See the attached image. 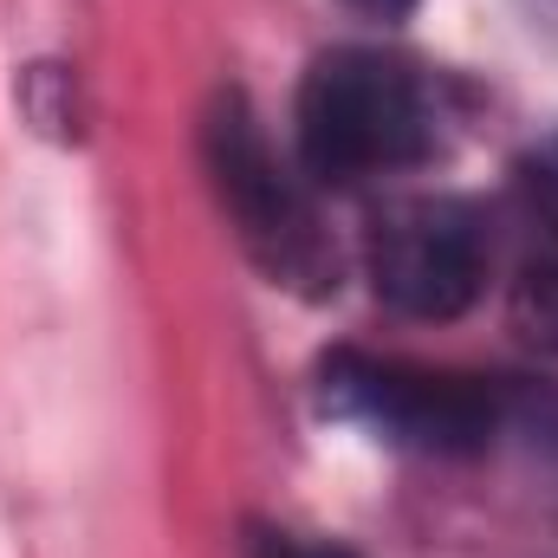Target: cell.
Returning a JSON list of instances; mask_svg holds the SVG:
<instances>
[{"mask_svg":"<svg viewBox=\"0 0 558 558\" xmlns=\"http://www.w3.org/2000/svg\"><path fill=\"white\" fill-rule=\"evenodd\" d=\"M487 228L461 195H410L371 221V292L403 318H461L487 286Z\"/></svg>","mask_w":558,"mask_h":558,"instance_id":"cell-4","label":"cell"},{"mask_svg":"<svg viewBox=\"0 0 558 558\" xmlns=\"http://www.w3.org/2000/svg\"><path fill=\"white\" fill-rule=\"evenodd\" d=\"M351 13H364V20H410L416 13V0H344Z\"/></svg>","mask_w":558,"mask_h":558,"instance_id":"cell-7","label":"cell"},{"mask_svg":"<svg viewBox=\"0 0 558 558\" xmlns=\"http://www.w3.org/2000/svg\"><path fill=\"white\" fill-rule=\"evenodd\" d=\"M299 169L325 189H357L377 175H403L441 149V98L416 65L338 46L318 52L299 85Z\"/></svg>","mask_w":558,"mask_h":558,"instance_id":"cell-1","label":"cell"},{"mask_svg":"<svg viewBox=\"0 0 558 558\" xmlns=\"http://www.w3.org/2000/svg\"><path fill=\"white\" fill-rule=\"evenodd\" d=\"M254 558H351L344 546H305V539H286V533H260Z\"/></svg>","mask_w":558,"mask_h":558,"instance_id":"cell-6","label":"cell"},{"mask_svg":"<svg viewBox=\"0 0 558 558\" xmlns=\"http://www.w3.org/2000/svg\"><path fill=\"white\" fill-rule=\"evenodd\" d=\"M318 397H325L331 416L371 428L377 441L410 448V454H441V461L494 448V435L513 416V403L494 384H481V377L422 371V364H384V357H357V351L325 357Z\"/></svg>","mask_w":558,"mask_h":558,"instance_id":"cell-3","label":"cell"},{"mask_svg":"<svg viewBox=\"0 0 558 558\" xmlns=\"http://www.w3.org/2000/svg\"><path fill=\"white\" fill-rule=\"evenodd\" d=\"M513 325L558 357V234H546L513 279Z\"/></svg>","mask_w":558,"mask_h":558,"instance_id":"cell-5","label":"cell"},{"mask_svg":"<svg viewBox=\"0 0 558 558\" xmlns=\"http://www.w3.org/2000/svg\"><path fill=\"white\" fill-rule=\"evenodd\" d=\"M202 162H208L221 215L234 221V234L260 274L305 299L338 292V247H331L305 182L274 156V143L241 92H215V105L202 118Z\"/></svg>","mask_w":558,"mask_h":558,"instance_id":"cell-2","label":"cell"}]
</instances>
